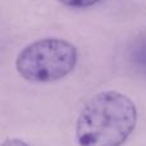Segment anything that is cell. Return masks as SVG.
Wrapping results in <instances>:
<instances>
[{"label": "cell", "instance_id": "cell-1", "mask_svg": "<svg viewBox=\"0 0 146 146\" xmlns=\"http://www.w3.org/2000/svg\"><path fill=\"white\" fill-rule=\"evenodd\" d=\"M136 122V106L128 96L118 91H103L80 111L76 139L80 146H121L133 132Z\"/></svg>", "mask_w": 146, "mask_h": 146}, {"label": "cell", "instance_id": "cell-2", "mask_svg": "<svg viewBox=\"0 0 146 146\" xmlns=\"http://www.w3.org/2000/svg\"><path fill=\"white\" fill-rule=\"evenodd\" d=\"M77 63V49L62 38H42L27 45L17 56L15 67L25 80L53 82L66 77Z\"/></svg>", "mask_w": 146, "mask_h": 146}, {"label": "cell", "instance_id": "cell-3", "mask_svg": "<svg viewBox=\"0 0 146 146\" xmlns=\"http://www.w3.org/2000/svg\"><path fill=\"white\" fill-rule=\"evenodd\" d=\"M58 1L72 8H88L98 4L100 0H58Z\"/></svg>", "mask_w": 146, "mask_h": 146}, {"label": "cell", "instance_id": "cell-4", "mask_svg": "<svg viewBox=\"0 0 146 146\" xmlns=\"http://www.w3.org/2000/svg\"><path fill=\"white\" fill-rule=\"evenodd\" d=\"M1 146H28L25 141L22 140H18V139H9L7 141H4L1 144Z\"/></svg>", "mask_w": 146, "mask_h": 146}]
</instances>
